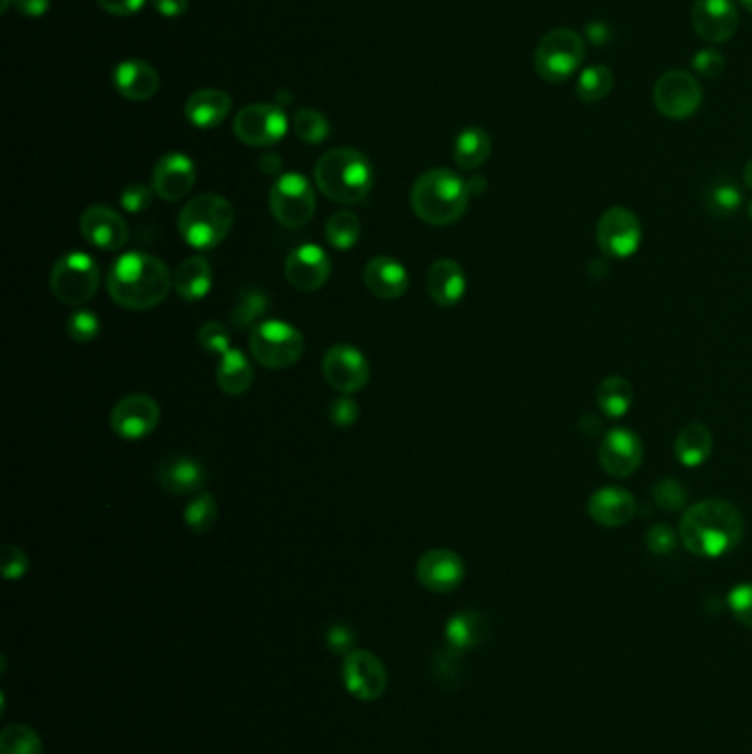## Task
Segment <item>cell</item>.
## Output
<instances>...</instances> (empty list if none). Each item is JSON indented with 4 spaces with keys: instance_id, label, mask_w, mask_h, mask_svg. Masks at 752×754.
I'll list each match as a JSON object with an SVG mask.
<instances>
[{
    "instance_id": "cell-7",
    "label": "cell",
    "mask_w": 752,
    "mask_h": 754,
    "mask_svg": "<svg viewBox=\"0 0 752 754\" xmlns=\"http://www.w3.org/2000/svg\"><path fill=\"white\" fill-rule=\"evenodd\" d=\"M49 287L62 305L79 307L96 296L100 268L85 251H66L51 268Z\"/></svg>"
},
{
    "instance_id": "cell-42",
    "label": "cell",
    "mask_w": 752,
    "mask_h": 754,
    "mask_svg": "<svg viewBox=\"0 0 752 754\" xmlns=\"http://www.w3.org/2000/svg\"><path fill=\"white\" fill-rule=\"evenodd\" d=\"M98 331H100V320L94 311H87V309H77L75 313L69 316L66 320V333H69V338L77 345H89L98 338Z\"/></svg>"
},
{
    "instance_id": "cell-31",
    "label": "cell",
    "mask_w": 752,
    "mask_h": 754,
    "mask_svg": "<svg viewBox=\"0 0 752 754\" xmlns=\"http://www.w3.org/2000/svg\"><path fill=\"white\" fill-rule=\"evenodd\" d=\"M252 364L247 362L243 351L230 349L221 356L217 367V384L225 395H243L249 386H252Z\"/></svg>"
},
{
    "instance_id": "cell-61",
    "label": "cell",
    "mask_w": 752,
    "mask_h": 754,
    "mask_svg": "<svg viewBox=\"0 0 752 754\" xmlns=\"http://www.w3.org/2000/svg\"><path fill=\"white\" fill-rule=\"evenodd\" d=\"M748 214H750V221H752V201H750V206H748Z\"/></svg>"
},
{
    "instance_id": "cell-28",
    "label": "cell",
    "mask_w": 752,
    "mask_h": 754,
    "mask_svg": "<svg viewBox=\"0 0 752 754\" xmlns=\"http://www.w3.org/2000/svg\"><path fill=\"white\" fill-rule=\"evenodd\" d=\"M676 459L687 468L704 466L713 455V433L704 424H689L676 437Z\"/></svg>"
},
{
    "instance_id": "cell-23",
    "label": "cell",
    "mask_w": 752,
    "mask_h": 754,
    "mask_svg": "<svg viewBox=\"0 0 752 754\" xmlns=\"http://www.w3.org/2000/svg\"><path fill=\"white\" fill-rule=\"evenodd\" d=\"M113 84L122 98L131 102H146L159 91V75L144 60H126L115 66Z\"/></svg>"
},
{
    "instance_id": "cell-22",
    "label": "cell",
    "mask_w": 752,
    "mask_h": 754,
    "mask_svg": "<svg viewBox=\"0 0 752 754\" xmlns=\"http://www.w3.org/2000/svg\"><path fill=\"white\" fill-rule=\"evenodd\" d=\"M636 496L622 487H603L594 492L588 500L590 519L603 528L627 526L636 517Z\"/></svg>"
},
{
    "instance_id": "cell-14",
    "label": "cell",
    "mask_w": 752,
    "mask_h": 754,
    "mask_svg": "<svg viewBox=\"0 0 752 754\" xmlns=\"http://www.w3.org/2000/svg\"><path fill=\"white\" fill-rule=\"evenodd\" d=\"M322 373L329 386L343 395L358 393L369 382V364L365 356L349 345H336L324 354Z\"/></svg>"
},
{
    "instance_id": "cell-47",
    "label": "cell",
    "mask_w": 752,
    "mask_h": 754,
    "mask_svg": "<svg viewBox=\"0 0 752 754\" xmlns=\"http://www.w3.org/2000/svg\"><path fill=\"white\" fill-rule=\"evenodd\" d=\"M358 412H360V406L354 397L349 395H341L331 401V408H329V417H331V422L336 424V427H352L356 424V419H358Z\"/></svg>"
},
{
    "instance_id": "cell-55",
    "label": "cell",
    "mask_w": 752,
    "mask_h": 754,
    "mask_svg": "<svg viewBox=\"0 0 752 754\" xmlns=\"http://www.w3.org/2000/svg\"><path fill=\"white\" fill-rule=\"evenodd\" d=\"M261 171L263 173H268V175H276V173H281V165H283V161H281V157L279 154H274V152H268L266 157H261Z\"/></svg>"
},
{
    "instance_id": "cell-6",
    "label": "cell",
    "mask_w": 752,
    "mask_h": 754,
    "mask_svg": "<svg viewBox=\"0 0 752 754\" xmlns=\"http://www.w3.org/2000/svg\"><path fill=\"white\" fill-rule=\"evenodd\" d=\"M588 55L582 36L569 27L550 29L534 49V69L547 84H563L580 73Z\"/></svg>"
},
{
    "instance_id": "cell-15",
    "label": "cell",
    "mask_w": 752,
    "mask_h": 754,
    "mask_svg": "<svg viewBox=\"0 0 752 754\" xmlns=\"http://www.w3.org/2000/svg\"><path fill=\"white\" fill-rule=\"evenodd\" d=\"M159 424V404L150 395L133 393L111 410V429L122 440H141Z\"/></svg>"
},
{
    "instance_id": "cell-30",
    "label": "cell",
    "mask_w": 752,
    "mask_h": 754,
    "mask_svg": "<svg viewBox=\"0 0 752 754\" xmlns=\"http://www.w3.org/2000/svg\"><path fill=\"white\" fill-rule=\"evenodd\" d=\"M490 152H492V139L479 126L464 128L457 135L455 146H453L455 163L461 168V171H477L479 165H483L488 161Z\"/></svg>"
},
{
    "instance_id": "cell-18",
    "label": "cell",
    "mask_w": 752,
    "mask_h": 754,
    "mask_svg": "<svg viewBox=\"0 0 752 754\" xmlns=\"http://www.w3.org/2000/svg\"><path fill=\"white\" fill-rule=\"evenodd\" d=\"M331 274L326 251L318 245L305 243L289 251L285 261V279L298 292H318Z\"/></svg>"
},
{
    "instance_id": "cell-21",
    "label": "cell",
    "mask_w": 752,
    "mask_h": 754,
    "mask_svg": "<svg viewBox=\"0 0 752 754\" xmlns=\"http://www.w3.org/2000/svg\"><path fill=\"white\" fill-rule=\"evenodd\" d=\"M79 230L91 245L107 251H118L128 240V225L120 212L107 206H91L82 212Z\"/></svg>"
},
{
    "instance_id": "cell-56",
    "label": "cell",
    "mask_w": 752,
    "mask_h": 754,
    "mask_svg": "<svg viewBox=\"0 0 752 754\" xmlns=\"http://www.w3.org/2000/svg\"><path fill=\"white\" fill-rule=\"evenodd\" d=\"M607 32H609V29H607L605 25H601V23L588 25V38H590L594 45L607 42V40H609V34H607Z\"/></svg>"
},
{
    "instance_id": "cell-11",
    "label": "cell",
    "mask_w": 752,
    "mask_h": 754,
    "mask_svg": "<svg viewBox=\"0 0 752 754\" xmlns=\"http://www.w3.org/2000/svg\"><path fill=\"white\" fill-rule=\"evenodd\" d=\"M289 128L285 111L276 104H249L234 118V135L252 148L279 144Z\"/></svg>"
},
{
    "instance_id": "cell-35",
    "label": "cell",
    "mask_w": 752,
    "mask_h": 754,
    "mask_svg": "<svg viewBox=\"0 0 752 754\" xmlns=\"http://www.w3.org/2000/svg\"><path fill=\"white\" fill-rule=\"evenodd\" d=\"M743 203V197H741V190L735 182L730 180H717L713 182L708 188H706V195H704V206L706 210L717 217V219H728L732 217Z\"/></svg>"
},
{
    "instance_id": "cell-26",
    "label": "cell",
    "mask_w": 752,
    "mask_h": 754,
    "mask_svg": "<svg viewBox=\"0 0 752 754\" xmlns=\"http://www.w3.org/2000/svg\"><path fill=\"white\" fill-rule=\"evenodd\" d=\"M427 287L437 307H453L466 294V274L453 259H440L431 265Z\"/></svg>"
},
{
    "instance_id": "cell-54",
    "label": "cell",
    "mask_w": 752,
    "mask_h": 754,
    "mask_svg": "<svg viewBox=\"0 0 752 754\" xmlns=\"http://www.w3.org/2000/svg\"><path fill=\"white\" fill-rule=\"evenodd\" d=\"M580 431H584V435H588V437H596L599 431H603L601 419H596L594 415H584L580 419Z\"/></svg>"
},
{
    "instance_id": "cell-51",
    "label": "cell",
    "mask_w": 752,
    "mask_h": 754,
    "mask_svg": "<svg viewBox=\"0 0 752 754\" xmlns=\"http://www.w3.org/2000/svg\"><path fill=\"white\" fill-rule=\"evenodd\" d=\"M146 0H98V5L113 16H131L144 8Z\"/></svg>"
},
{
    "instance_id": "cell-50",
    "label": "cell",
    "mask_w": 752,
    "mask_h": 754,
    "mask_svg": "<svg viewBox=\"0 0 752 754\" xmlns=\"http://www.w3.org/2000/svg\"><path fill=\"white\" fill-rule=\"evenodd\" d=\"M356 633L347 625H331L326 631V646L331 653H345L349 655L354 651Z\"/></svg>"
},
{
    "instance_id": "cell-32",
    "label": "cell",
    "mask_w": 752,
    "mask_h": 754,
    "mask_svg": "<svg viewBox=\"0 0 752 754\" xmlns=\"http://www.w3.org/2000/svg\"><path fill=\"white\" fill-rule=\"evenodd\" d=\"M488 622L477 611L455 614L446 625V640L453 651H468L485 640Z\"/></svg>"
},
{
    "instance_id": "cell-27",
    "label": "cell",
    "mask_w": 752,
    "mask_h": 754,
    "mask_svg": "<svg viewBox=\"0 0 752 754\" xmlns=\"http://www.w3.org/2000/svg\"><path fill=\"white\" fill-rule=\"evenodd\" d=\"M232 107V98L221 89L195 91L186 102V118L197 128L219 126Z\"/></svg>"
},
{
    "instance_id": "cell-44",
    "label": "cell",
    "mask_w": 752,
    "mask_h": 754,
    "mask_svg": "<svg viewBox=\"0 0 752 754\" xmlns=\"http://www.w3.org/2000/svg\"><path fill=\"white\" fill-rule=\"evenodd\" d=\"M691 69L695 75L704 77V79H715L724 73L726 69V58L722 51L717 49H711V47H704L700 49L693 58H691Z\"/></svg>"
},
{
    "instance_id": "cell-57",
    "label": "cell",
    "mask_w": 752,
    "mask_h": 754,
    "mask_svg": "<svg viewBox=\"0 0 752 754\" xmlns=\"http://www.w3.org/2000/svg\"><path fill=\"white\" fill-rule=\"evenodd\" d=\"M468 190H470V195H472V193H483V190H485V180H483V177H472V180L468 182Z\"/></svg>"
},
{
    "instance_id": "cell-58",
    "label": "cell",
    "mask_w": 752,
    "mask_h": 754,
    "mask_svg": "<svg viewBox=\"0 0 752 754\" xmlns=\"http://www.w3.org/2000/svg\"><path fill=\"white\" fill-rule=\"evenodd\" d=\"M743 184H745V188L752 190V159L743 165Z\"/></svg>"
},
{
    "instance_id": "cell-43",
    "label": "cell",
    "mask_w": 752,
    "mask_h": 754,
    "mask_svg": "<svg viewBox=\"0 0 752 754\" xmlns=\"http://www.w3.org/2000/svg\"><path fill=\"white\" fill-rule=\"evenodd\" d=\"M678 536L680 534L674 528H668L666 523H655L653 528H649L644 536V545L655 556H668L678 547Z\"/></svg>"
},
{
    "instance_id": "cell-24",
    "label": "cell",
    "mask_w": 752,
    "mask_h": 754,
    "mask_svg": "<svg viewBox=\"0 0 752 754\" xmlns=\"http://www.w3.org/2000/svg\"><path fill=\"white\" fill-rule=\"evenodd\" d=\"M157 481L161 490L171 494H193L206 485V470L186 455H173L159 463Z\"/></svg>"
},
{
    "instance_id": "cell-4",
    "label": "cell",
    "mask_w": 752,
    "mask_h": 754,
    "mask_svg": "<svg viewBox=\"0 0 752 754\" xmlns=\"http://www.w3.org/2000/svg\"><path fill=\"white\" fill-rule=\"evenodd\" d=\"M468 182L446 168H433V171L424 173L410 190L415 214L437 227L459 221L468 208Z\"/></svg>"
},
{
    "instance_id": "cell-25",
    "label": "cell",
    "mask_w": 752,
    "mask_h": 754,
    "mask_svg": "<svg viewBox=\"0 0 752 754\" xmlns=\"http://www.w3.org/2000/svg\"><path fill=\"white\" fill-rule=\"evenodd\" d=\"M365 285L373 296L382 300H395L406 294L408 274L395 259L375 257L365 265Z\"/></svg>"
},
{
    "instance_id": "cell-16",
    "label": "cell",
    "mask_w": 752,
    "mask_h": 754,
    "mask_svg": "<svg viewBox=\"0 0 752 754\" xmlns=\"http://www.w3.org/2000/svg\"><path fill=\"white\" fill-rule=\"evenodd\" d=\"M691 25L698 38L704 42H728L739 27L735 0H695L691 10Z\"/></svg>"
},
{
    "instance_id": "cell-34",
    "label": "cell",
    "mask_w": 752,
    "mask_h": 754,
    "mask_svg": "<svg viewBox=\"0 0 752 754\" xmlns=\"http://www.w3.org/2000/svg\"><path fill=\"white\" fill-rule=\"evenodd\" d=\"M596 401L605 417L620 419L629 412L633 404V386L622 375H609L605 378L596 388Z\"/></svg>"
},
{
    "instance_id": "cell-5",
    "label": "cell",
    "mask_w": 752,
    "mask_h": 754,
    "mask_svg": "<svg viewBox=\"0 0 752 754\" xmlns=\"http://www.w3.org/2000/svg\"><path fill=\"white\" fill-rule=\"evenodd\" d=\"M234 223V210L219 195H199L180 214V234L195 249H212L225 240Z\"/></svg>"
},
{
    "instance_id": "cell-3",
    "label": "cell",
    "mask_w": 752,
    "mask_h": 754,
    "mask_svg": "<svg viewBox=\"0 0 752 754\" xmlns=\"http://www.w3.org/2000/svg\"><path fill=\"white\" fill-rule=\"evenodd\" d=\"M313 180L329 201L352 206L360 203L371 193L373 168L356 148H333L318 159Z\"/></svg>"
},
{
    "instance_id": "cell-60",
    "label": "cell",
    "mask_w": 752,
    "mask_h": 754,
    "mask_svg": "<svg viewBox=\"0 0 752 754\" xmlns=\"http://www.w3.org/2000/svg\"><path fill=\"white\" fill-rule=\"evenodd\" d=\"M8 8H10V0H3V12H8Z\"/></svg>"
},
{
    "instance_id": "cell-52",
    "label": "cell",
    "mask_w": 752,
    "mask_h": 754,
    "mask_svg": "<svg viewBox=\"0 0 752 754\" xmlns=\"http://www.w3.org/2000/svg\"><path fill=\"white\" fill-rule=\"evenodd\" d=\"M152 5L165 18H180L188 12L190 0H152Z\"/></svg>"
},
{
    "instance_id": "cell-20",
    "label": "cell",
    "mask_w": 752,
    "mask_h": 754,
    "mask_svg": "<svg viewBox=\"0 0 752 754\" xmlns=\"http://www.w3.org/2000/svg\"><path fill=\"white\" fill-rule=\"evenodd\" d=\"M464 560L451 549H431L417 563V580L433 594H448L461 584Z\"/></svg>"
},
{
    "instance_id": "cell-40",
    "label": "cell",
    "mask_w": 752,
    "mask_h": 754,
    "mask_svg": "<svg viewBox=\"0 0 752 754\" xmlns=\"http://www.w3.org/2000/svg\"><path fill=\"white\" fill-rule=\"evenodd\" d=\"M186 526L197 532V534H204L208 532L214 521H217V503L212 498V494H199L195 496L190 503H188V508H186Z\"/></svg>"
},
{
    "instance_id": "cell-46",
    "label": "cell",
    "mask_w": 752,
    "mask_h": 754,
    "mask_svg": "<svg viewBox=\"0 0 752 754\" xmlns=\"http://www.w3.org/2000/svg\"><path fill=\"white\" fill-rule=\"evenodd\" d=\"M728 607L741 625L752 627V582L732 586L728 594Z\"/></svg>"
},
{
    "instance_id": "cell-8",
    "label": "cell",
    "mask_w": 752,
    "mask_h": 754,
    "mask_svg": "<svg viewBox=\"0 0 752 754\" xmlns=\"http://www.w3.org/2000/svg\"><path fill=\"white\" fill-rule=\"evenodd\" d=\"M249 351L268 369H287L296 364L305 351L303 333L283 320H266L249 331Z\"/></svg>"
},
{
    "instance_id": "cell-10",
    "label": "cell",
    "mask_w": 752,
    "mask_h": 754,
    "mask_svg": "<svg viewBox=\"0 0 752 754\" xmlns=\"http://www.w3.org/2000/svg\"><path fill=\"white\" fill-rule=\"evenodd\" d=\"M270 208L281 225L303 227L316 212L313 186L298 173H285L270 190Z\"/></svg>"
},
{
    "instance_id": "cell-45",
    "label": "cell",
    "mask_w": 752,
    "mask_h": 754,
    "mask_svg": "<svg viewBox=\"0 0 752 754\" xmlns=\"http://www.w3.org/2000/svg\"><path fill=\"white\" fill-rule=\"evenodd\" d=\"M199 345L208 351V354H217L223 356L225 351H230V331L221 324V322H206L199 329Z\"/></svg>"
},
{
    "instance_id": "cell-33",
    "label": "cell",
    "mask_w": 752,
    "mask_h": 754,
    "mask_svg": "<svg viewBox=\"0 0 752 754\" xmlns=\"http://www.w3.org/2000/svg\"><path fill=\"white\" fill-rule=\"evenodd\" d=\"M614 89V73L605 64H590L580 69L574 82V96L582 104H596L605 100Z\"/></svg>"
},
{
    "instance_id": "cell-9",
    "label": "cell",
    "mask_w": 752,
    "mask_h": 754,
    "mask_svg": "<svg viewBox=\"0 0 752 754\" xmlns=\"http://www.w3.org/2000/svg\"><path fill=\"white\" fill-rule=\"evenodd\" d=\"M702 87L693 73L671 69L657 77L653 87V104L666 120L682 122L693 118L702 107Z\"/></svg>"
},
{
    "instance_id": "cell-49",
    "label": "cell",
    "mask_w": 752,
    "mask_h": 754,
    "mask_svg": "<svg viewBox=\"0 0 752 754\" xmlns=\"http://www.w3.org/2000/svg\"><path fill=\"white\" fill-rule=\"evenodd\" d=\"M152 193H155V190H150V188L144 186V184H131V186H126V188L122 190L120 201H122V206H124L131 214H137V212L148 210V206H150V201H152Z\"/></svg>"
},
{
    "instance_id": "cell-53",
    "label": "cell",
    "mask_w": 752,
    "mask_h": 754,
    "mask_svg": "<svg viewBox=\"0 0 752 754\" xmlns=\"http://www.w3.org/2000/svg\"><path fill=\"white\" fill-rule=\"evenodd\" d=\"M16 8L27 18H42L51 8V0H16Z\"/></svg>"
},
{
    "instance_id": "cell-38",
    "label": "cell",
    "mask_w": 752,
    "mask_h": 754,
    "mask_svg": "<svg viewBox=\"0 0 752 754\" xmlns=\"http://www.w3.org/2000/svg\"><path fill=\"white\" fill-rule=\"evenodd\" d=\"M651 496L655 500V506L662 508L664 512H680L687 508V503H689V490L685 487L682 481H678L674 477L655 481Z\"/></svg>"
},
{
    "instance_id": "cell-41",
    "label": "cell",
    "mask_w": 752,
    "mask_h": 754,
    "mask_svg": "<svg viewBox=\"0 0 752 754\" xmlns=\"http://www.w3.org/2000/svg\"><path fill=\"white\" fill-rule=\"evenodd\" d=\"M268 296L252 289V292H245L241 296V300L236 302V307L232 309V322L238 326V329H245L247 324H252L257 322L266 311H268Z\"/></svg>"
},
{
    "instance_id": "cell-17",
    "label": "cell",
    "mask_w": 752,
    "mask_h": 754,
    "mask_svg": "<svg viewBox=\"0 0 752 754\" xmlns=\"http://www.w3.org/2000/svg\"><path fill=\"white\" fill-rule=\"evenodd\" d=\"M642 457V440L631 429H612L605 433L599 448V461L614 479L631 477L640 468Z\"/></svg>"
},
{
    "instance_id": "cell-1",
    "label": "cell",
    "mask_w": 752,
    "mask_h": 754,
    "mask_svg": "<svg viewBox=\"0 0 752 754\" xmlns=\"http://www.w3.org/2000/svg\"><path fill=\"white\" fill-rule=\"evenodd\" d=\"M743 536V517L724 498H704L687 508L680 521V541L693 556L719 558Z\"/></svg>"
},
{
    "instance_id": "cell-48",
    "label": "cell",
    "mask_w": 752,
    "mask_h": 754,
    "mask_svg": "<svg viewBox=\"0 0 752 754\" xmlns=\"http://www.w3.org/2000/svg\"><path fill=\"white\" fill-rule=\"evenodd\" d=\"M0 565H3V576L8 580H19V578H23L27 573L29 558H27V554L21 547L5 545L3 547V563H0Z\"/></svg>"
},
{
    "instance_id": "cell-29",
    "label": "cell",
    "mask_w": 752,
    "mask_h": 754,
    "mask_svg": "<svg viewBox=\"0 0 752 754\" xmlns=\"http://www.w3.org/2000/svg\"><path fill=\"white\" fill-rule=\"evenodd\" d=\"M173 287L177 289V294L188 300H201L210 287H212V268L204 257H190L186 259L177 272L173 274Z\"/></svg>"
},
{
    "instance_id": "cell-59",
    "label": "cell",
    "mask_w": 752,
    "mask_h": 754,
    "mask_svg": "<svg viewBox=\"0 0 752 754\" xmlns=\"http://www.w3.org/2000/svg\"><path fill=\"white\" fill-rule=\"evenodd\" d=\"M739 5H741L745 12L752 14V0H739Z\"/></svg>"
},
{
    "instance_id": "cell-39",
    "label": "cell",
    "mask_w": 752,
    "mask_h": 754,
    "mask_svg": "<svg viewBox=\"0 0 752 754\" xmlns=\"http://www.w3.org/2000/svg\"><path fill=\"white\" fill-rule=\"evenodd\" d=\"M294 133L305 144H322L329 137V122L322 113L313 109H300L294 115Z\"/></svg>"
},
{
    "instance_id": "cell-19",
    "label": "cell",
    "mask_w": 752,
    "mask_h": 754,
    "mask_svg": "<svg viewBox=\"0 0 752 754\" xmlns=\"http://www.w3.org/2000/svg\"><path fill=\"white\" fill-rule=\"evenodd\" d=\"M197 180L195 161L184 152L163 154L152 171V190L163 201H180L184 199Z\"/></svg>"
},
{
    "instance_id": "cell-13",
    "label": "cell",
    "mask_w": 752,
    "mask_h": 754,
    "mask_svg": "<svg viewBox=\"0 0 752 754\" xmlns=\"http://www.w3.org/2000/svg\"><path fill=\"white\" fill-rule=\"evenodd\" d=\"M343 680L347 691L360 702H375L389 687L384 664L369 651H352L343 664Z\"/></svg>"
},
{
    "instance_id": "cell-2",
    "label": "cell",
    "mask_w": 752,
    "mask_h": 754,
    "mask_svg": "<svg viewBox=\"0 0 752 754\" xmlns=\"http://www.w3.org/2000/svg\"><path fill=\"white\" fill-rule=\"evenodd\" d=\"M111 298L131 311H146L165 300L173 289V274L161 259L146 251L120 257L107 279Z\"/></svg>"
},
{
    "instance_id": "cell-36",
    "label": "cell",
    "mask_w": 752,
    "mask_h": 754,
    "mask_svg": "<svg viewBox=\"0 0 752 754\" xmlns=\"http://www.w3.org/2000/svg\"><path fill=\"white\" fill-rule=\"evenodd\" d=\"M0 754H42V739L29 726H8L0 734Z\"/></svg>"
},
{
    "instance_id": "cell-37",
    "label": "cell",
    "mask_w": 752,
    "mask_h": 754,
    "mask_svg": "<svg viewBox=\"0 0 752 754\" xmlns=\"http://www.w3.org/2000/svg\"><path fill=\"white\" fill-rule=\"evenodd\" d=\"M324 234L336 249H352L360 238V221L354 212H336L326 221Z\"/></svg>"
},
{
    "instance_id": "cell-12",
    "label": "cell",
    "mask_w": 752,
    "mask_h": 754,
    "mask_svg": "<svg viewBox=\"0 0 752 754\" xmlns=\"http://www.w3.org/2000/svg\"><path fill=\"white\" fill-rule=\"evenodd\" d=\"M596 240L605 257L629 259L642 243V223L629 208L614 206L599 219Z\"/></svg>"
}]
</instances>
